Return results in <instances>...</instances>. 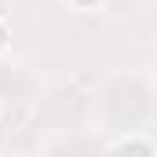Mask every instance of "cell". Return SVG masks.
Wrapping results in <instances>:
<instances>
[{"instance_id": "obj_2", "label": "cell", "mask_w": 157, "mask_h": 157, "mask_svg": "<svg viewBox=\"0 0 157 157\" xmlns=\"http://www.w3.org/2000/svg\"><path fill=\"white\" fill-rule=\"evenodd\" d=\"M62 4H70L73 11H84V15H88V11H99V7H102V0H62Z\"/></svg>"}, {"instance_id": "obj_1", "label": "cell", "mask_w": 157, "mask_h": 157, "mask_svg": "<svg viewBox=\"0 0 157 157\" xmlns=\"http://www.w3.org/2000/svg\"><path fill=\"white\" fill-rule=\"evenodd\" d=\"M110 150H135V154H154L157 143L154 139H139V135H124V139H113Z\"/></svg>"}, {"instance_id": "obj_3", "label": "cell", "mask_w": 157, "mask_h": 157, "mask_svg": "<svg viewBox=\"0 0 157 157\" xmlns=\"http://www.w3.org/2000/svg\"><path fill=\"white\" fill-rule=\"evenodd\" d=\"M7 40H11V29H7V22H4V18H0V51H4V48H7Z\"/></svg>"}]
</instances>
